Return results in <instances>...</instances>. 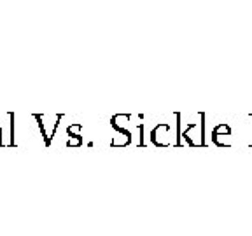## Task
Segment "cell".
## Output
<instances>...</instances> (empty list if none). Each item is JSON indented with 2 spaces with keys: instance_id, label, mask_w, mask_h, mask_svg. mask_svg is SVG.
<instances>
[{
  "instance_id": "cell-1",
  "label": "cell",
  "mask_w": 252,
  "mask_h": 236,
  "mask_svg": "<svg viewBox=\"0 0 252 236\" xmlns=\"http://www.w3.org/2000/svg\"><path fill=\"white\" fill-rule=\"evenodd\" d=\"M37 124H39V130L42 133L44 138V146L49 147L51 146V140L55 137L56 130H58L60 121L63 119V114H56V116H47V114H33Z\"/></svg>"
},
{
  "instance_id": "cell-2",
  "label": "cell",
  "mask_w": 252,
  "mask_h": 236,
  "mask_svg": "<svg viewBox=\"0 0 252 236\" xmlns=\"http://www.w3.org/2000/svg\"><path fill=\"white\" fill-rule=\"evenodd\" d=\"M168 133H170V126L166 124V122L156 124L153 128V131H151V144H153L154 147H170L172 144H170V140L166 138Z\"/></svg>"
},
{
  "instance_id": "cell-3",
  "label": "cell",
  "mask_w": 252,
  "mask_h": 236,
  "mask_svg": "<svg viewBox=\"0 0 252 236\" xmlns=\"http://www.w3.org/2000/svg\"><path fill=\"white\" fill-rule=\"evenodd\" d=\"M212 133L217 135V137H229V135H231V128H229L226 122H220V124H217L216 128H214Z\"/></svg>"
},
{
  "instance_id": "cell-4",
  "label": "cell",
  "mask_w": 252,
  "mask_h": 236,
  "mask_svg": "<svg viewBox=\"0 0 252 236\" xmlns=\"http://www.w3.org/2000/svg\"><path fill=\"white\" fill-rule=\"evenodd\" d=\"M205 119H207V116H205L203 112H200V146L201 147L207 146V140H205V138H207V135H205V124H207V122H205Z\"/></svg>"
},
{
  "instance_id": "cell-5",
  "label": "cell",
  "mask_w": 252,
  "mask_h": 236,
  "mask_svg": "<svg viewBox=\"0 0 252 236\" xmlns=\"http://www.w3.org/2000/svg\"><path fill=\"white\" fill-rule=\"evenodd\" d=\"M81 131H83V124H81V122H74V124H70L67 128L68 137H83V135H81Z\"/></svg>"
},
{
  "instance_id": "cell-6",
  "label": "cell",
  "mask_w": 252,
  "mask_h": 236,
  "mask_svg": "<svg viewBox=\"0 0 252 236\" xmlns=\"http://www.w3.org/2000/svg\"><path fill=\"white\" fill-rule=\"evenodd\" d=\"M181 112H175V119H177V137H175V144L173 146L175 147H181L182 146V130H181V124H182V121H181Z\"/></svg>"
},
{
  "instance_id": "cell-7",
  "label": "cell",
  "mask_w": 252,
  "mask_h": 236,
  "mask_svg": "<svg viewBox=\"0 0 252 236\" xmlns=\"http://www.w3.org/2000/svg\"><path fill=\"white\" fill-rule=\"evenodd\" d=\"M83 146V137H70L67 140V147H81Z\"/></svg>"
},
{
  "instance_id": "cell-8",
  "label": "cell",
  "mask_w": 252,
  "mask_h": 236,
  "mask_svg": "<svg viewBox=\"0 0 252 236\" xmlns=\"http://www.w3.org/2000/svg\"><path fill=\"white\" fill-rule=\"evenodd\" d=\"M212 144L214 146H217V147H231V144H229V142H222L220 140V137H217V135H214L212 133Z\"/></svg>"
},
{
  "instance_id": "cell-9",
  "label": "cell",
  "mask_w": 252,
  "mask_h": 236,
  "mask_svg": "<svg viewBox=\"0 0 252 236\" xmlns=\"http://www.w3.org/2000/svg\"><path fill=\"white\" fill-rule=\"evenodd\" d=\"M9 119H11V142H9V147H14V114H9Z\"/></svg>"
},
{
  "instance_id": "cell-10",
  "label": "cell",
  "mask_w": 252,
  "mask_h": 236,
  "mask_svg": "<svg viewBox=\"0 0 252 236\" xmlns=\"http://www.w3.org/2000/svg\"><path fill=\"white\" fill-rule=\"evenodd\" d=\"M4 146H5V144L2 142V128H0V147H4Z\"/></svg>"
},
{
  "instance_id": "cell-11",
  "label": "cell",
  "mask_w": 252,
  "mask_h": 236,
  "mask_svg": "<svg viewBox=\"0 0 252 236\" xmlns=\"http://www.w3.org/2000/svg\"><path fill=\"white\" fill-rule=\"evenodd\" d=\"M251 119H252V114H251ZM251 147H252V142H251Z\"/></svg>"
}]
</instances>
